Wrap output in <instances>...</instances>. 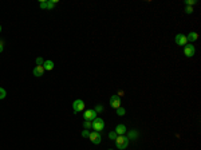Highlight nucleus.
Returning <instances> with one entry per match:
<instances>
[{
	"mask_svg": "<svg viewBox=\"0 0 201 150\" xmlns=\"http://www.w3.org/2000/svg\"><path fill=\"white\" fill-rule=\"evenodd\" d=\"M83 128L88 130V129L91 128V121H85V122H83Z\"/></svg>",
	"mask_w": 201,
	"mask_h": 150,
	"instance_id": "nucleus-16",
	"label": "nucleus"
},
{
	"mask_svg": "<svg viewBox=\"0 0 201 150\" xmlns=\"http://www.w3.org/2000/svg\"><path fill=\"white\" fill-rule=\"evenodd\" d=\"M5 95H7V93H5V90L3 87H0V99H4Z\"/></svg>",
	"mask_w": 201,
	"mask_h": 150,
	"instance_id": "nucleus-18",
	"label": "nucleus"
},
{
	"mask_svg": "<svg viewBox=\"0 0 201 150\" xmlns=\"http://www.w3.org/2000/svg\"><path fill=\"white\" fill-rule=\"evenodd\" d=\"M83 118H85V121H94L97 118V112L94 110H86L85 114H83Z\"/></svg>",
	"mask_w": 201,
	"mask_h": 150,
	"instance_id": "nucleus-8",
	"label": "nucleus"
},
{
	"mask_svg": "<svg viewBox=\"0 0 201 150\" xmlns=\"http://www.w3.org/2000/svg\"><path fill=\"white\" fill-rule=\"evenodd\" d=\"M197 39H199V34L197 32H189V35L186 36L188 43H192V44H193V42H196Z\"/></svg>",
	"mask_w": 201,
	"mask_h": 150,
	"instance_id": "nucleus-11",
	"label": "nucleus"
},
{
	"mask_svg": "<svg viewBox=\"0 0 201 150\" xmlns=\"http://www.w3.org/2000/svg\"><path fill=\"white\" fill-rule=\"evenodd\" d=\"M0 32H2V26H0Z\"/></svg>",
	"mask_w": 201,
	"mask_h": 150,
	"instance_id": "nucleus-25",
	"label": "nucleus"
},
{
	"mask_svg": "<svg viewBox=\"0 0 201 150\" xmlns=\"http://www.w3.org/2000/svg\"><path fill=\"white\" fill-rule=\"evenodd\" d=\"M3 48H4V43L0 42V52H3Z\"/></svg>",
	"mask_w": 201,
	"mask_h": 150,
	"instance_id": "nucleus-24",
	"label": "nucleus"
},
{
	"mask_svg": "<svg viewBox=\"0 0 201 150\" xmlns=\"http://www.w3.org/2000/svg\"><path fill=\"white\" fill-rule=\"evenodd\" d=\"M43 63H44V60H43L42 58H36V64H38V66H43Z\"/></svg>",
	"mask_w": 201,
	"mask_h": 150,
	"instance_id": "nucleus-23",
	"label": "nucleus"
},
{
	"mask_svg": "<svg viewBox=\"0 0 201 150\" xmlns=\"http://www.w3.org/2000/svg\"><path fill=\"white\" fill-rule=\"evenodd\" d=\"M43 68H44V71H51L54 70V62L52 60H44V63H43Z\"/></svg>",
	"mask_w": 201,
	"mask_h": 150,
	"instance_id": "nucleus-12",
	"label": "nucleus"
},
{
	"mask_svg": "<svg viewBox=\"0 0 201 150\" xmlns=\"http://www.w3.org/2000/svg\"><path fill=\"white\" fill-rule=\"evenodd\" d=\"M116 145L119 150H125L129 146V138L125 137V135H118L116 138Z\"/></svg>",
	"mask_w": 201,
	"mask_h": 150,
	"instance_id": "nucleus-1",
	"label": "nucleus"
},
{
	"mask_svg": "<svg viewBox=\"0 0 201 150\" xmlns=\"http://www.w3.org/2000/svg\"><path fill=\"white\" fill-rule=\"evenodd\" d=\"M117 137H118V135H117L116 131H110V133H109V138H110V140H114V141H116Z\"/></svg>",
	"mask_w": 201,
	"mask_h": 150,
	"instance_id": "nucleus-15",
	"label": "nucleus"
},
{
	"mask_svg": "<svg viewBox=\"0 0 201 150\" xmlns=\"http://www.w3.org/2000/svg\"><path fill=\"white\" fill-rule=\"evenodd\" d=\"M88 135H90V131H88L87 129H85V130L82 131V137L83 138H88Z\"/></svg>",
	"mask_w": 201,
	"mask_h": 150,
	"instance_id": "nucleus-21",
	"label": "nucleus"
},
{
	"mask_svg": "<svg viewBox=\"0 0 201 150\" xmlns=\"http://www.w3.org/2000/svg\"><path fill=\"white\" fill-rule=\"evenodd\" d=\"M91 128L94 129V131H102L103 129H105V121L102 119V118H98L97 117L95 119L91 122Z\"/></svg>",
	"mask_w": 201,
	"mask_h": 150,
	"instance_id": "nucleus-2",
	"label": "nucleus"
},
{
	"mask_svg": "<svg viewBox=\"0 0 201 150\" xmlns=\"http://www.w3.org/2000/svg\"><path fill=\"white\" fill-rule=\"evenodd\" d=\"M174 42H176V44H178V46H185L186 43H188L186 35H184V34H177L176 38H174Z\"/></svg>",
	"mask_w": 201,
	"mask_h": 150,
	"instance_id": "nucleus-7",
	"label": "nucleus"
},
{
	"mask_svg": "<svg viewBox=\"0 0 201 150\" xmlns=\"http://www.w3.org/2000/svg\"><path fill=\"white\" fill-rule=\"evenodd\" d=\"M125 109L123 107H118L117 109V115H119V117H123V115H125Z\"/></svg>",
	"mask_w": 201,
	"mask_h": 150,
	"instance_id": "nucleus-14",
	"label": "nucleus"
},
{
	"mask_svg": "<svg viewBox=\"0 0 201 150\" xmlns=\"http://www.w3.org/2000/svg\"><path fill=\"white\" fill-rule=\"evenodd\" d=\"M40 8H43V10H47V0H43V2H40Z\"/></svg>",
	"mask_w": 201,
	"mask_h": 150,
	"instance_id": "nucleus-19",
	"label": "nucleus"
},
{
	"mask_svg": "<svg viewBox=\"0 0 201 150\" xmlns=\"http://www.w3.org/2000/svg\"><path fill=\"white\" fill-rule=\"evenodd\" d=\"M194 4H197V2L196 0H185V5H194Z\"/></svg>",
	"mask_w": 201,
	"mask_h": 150,
	"instance_id": "nucleus-17",
	"label": "nucleus"
},
{
	"mask_svg": "<svg viewBox=\"0 0 201 150\" xmlns=\"http://www.w3.org/2000/svg\"><path fill=\"white\" fill-rule=\"evenodd\" d=\"M138 137V133H137L136 130H131V131H129V141L130 140H136V138Z\"/></svg>",
	"mask_w": 201,
	"mask_h": 150,
	"instance_id": "nucleus-13",
	"label": "nucleus"
},
{
	"mask_svg": "<svg viewBox=\"0 0 201 150\" xmlns=\"http://www.w3.org/2000/svg\"><path fill=\"white\" fill-rule=\"evenodd\" d=\"M126 130H128V129H126V126L123 125V123H119V125H117V128H116V131L117 133V135H123L126 133Z\"/></svg>",
	"mask_w": 201,
	"mask_h": 150,
	"instance_id": "nucleus-9",
	"label": "nucleus"
},
{
	"mask_svg": "<svg viewBox=\"0 0 201 150\" xmlns=\"http://www.w3.org/2000/svg\"><path fill=\"white\" fill-rule=\"evenodd\" d=\"M110 106H111V107H114L116 110L118 107H121V98H119V95H111V98H110Z\"/></svg>",
	"mask_w": 201,
	"mask_h": 150,
	"instance_id": "nucleus-6",
	"label": "nucleus"
},
{
	"mask_svg": "<svg viewBox=\"0 0 201 150\" xmlns=\"http://www.w3.org/2000/svg\"><path fill=\"white\" fill-rule=\"evenodd\" d=\"M184 54H185V56L192 58L194 54H196V48H194V46L192 44V43H186V44L184 46Z\"/></svg>",
	"mask_w": 201,
	"mask_h": 150,
	"instance_id": "nucleus-3",
	"label": "nucleus"
},
{
	"mask_svg": "<svg viewBox=\"0 0 201 150\" xmlns=\"http://www.w3.org/2000/svg\"><path fill=\"white\" fill-rule=\"evenodd\" d=\"M109 150H111V149H109Z\"/></svg>",
	"mask_w": 201,
	"mask_h": 150,
	"instance_id": "nucleus-26",
	"label": "nucleus"
},
{
	"mask_svg": "<svg viewBox=\"0 0 201 150\" xmlns=\"http://www.w3.org/2000/svg\"><path fill=\"white\" fill-rule=\"evenodd\" d=\"M83 109H85V102H83L82 99H75L73 103V110L74 112H79L82 111Z\"/></svg>",
	"mask_w": 201,
	"mask_h": 150,
	"instance_id": "nucleus-4",
	"label": "nucleus"
},
{
	"mask_svg": "<svg viewBox=\"0 0 201 150\" xmlns=\"http://www.w3.org/2000/svg\"><path fill=\"white\" fill-rule=\"evenodd\" d=\"M94 111H95V112H102V111H103V106H102V105H98V106H95V109H94Z\"/></svg>",
	"mask_w": 201,
	"mask_h": 150,
	"instance_id": "nucleus-20",
	"label": "nucleus"
},
{
	"mask_svg": "<svg viewBox=\"0 0 201 150\" xmlns=\"http://www.w3.org/2000/svg\"><path fill=\"white\" fill-rule=\"evenodd\" d=\"M185 12L186 14H192V12H193V7H190V5H186V7H185Z\"/></svg>",
	"mask_w": 201,
	"mask_h": 150,
	"instance_id": "nucleus-22",
	"label": "nucleus"
},
{
	"mask_svg": "<svg viewBox=\"0 0 201 150\" xmlns=\"http://www.w3.org/2000/svg\"><path fill=\"white\" fill-rule=\"evenodd\" d=\"M88 138H90V141L94 143V145H99L100 141H102V137H100V134H99L98 131H93V133H90Z\"/></svg>",
	"mask_w": 201,
	"mask_h": 150,
	"instance_id": "nucleus-5",
	"label": "nucleus"
},
{
	"mask_svg": "<svg viewBox=\"0 0 201 150\" xmlns=\"http://www.w3.org/2000/svg\"><path fill=\"white\" fill-rule=\"evenodd\" d=\"M32 74L35 75V76H42L43 74H44V68H43V66H35L32 70Z\"/></svg>",
	"mask_w": 201,
	"mask_h": 150,
	"instance_id": "nucleus-10",
	"label": "nucleus"
}]
</instances>
